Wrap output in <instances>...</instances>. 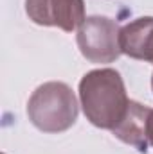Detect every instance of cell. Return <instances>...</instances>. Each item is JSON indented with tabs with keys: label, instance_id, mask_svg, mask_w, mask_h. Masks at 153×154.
I'll list each match as a JSON object with an SVG mask.
<instances>
[{
	"label": "cell",
	"instance_id": "cell-6",
	"mask_svg": "<svg viewBox=\"0 0 153 154\" xmlns=\"http://www.w3.org/2000/svg\"><path fill=\"white\" fill-rule=\"evenodd\" d=\"M119 43L122 54L153 65V16H142L124 25Z\"/></svg>",
	"mask_w": 153,
	"mask_h": 154
},
{
	"label": "cell",
	"instance_id": "cell-1",
	"mask_svg": "<svg viewBox=\"0 0 153 154\" xmlns=\"http://www.w3.org/2000/svg\"><path fill=\"white\" fill-rule=\"evenodd\" d=\"M79 100L90 124L101 129H114L122 120L130 99L119 72L112 68L92 70L79 82Z\"/></svg>",
	"mask_w": 153,
	"mask_h": 154
},
{
	"label": "cell",
	"instance_id": "cell-5",
	"mask_svg": "<svg viewBox=\"0 0 153 154\" xmlns=\"http://www.w3.org/2000/svg\"><path fill=\"white\" fill-rule=\"evenodd\" d=\"M151 109L142 106L137 100H130L128 109L122 116V120L112 129L115 138L121 142L135 147L141 152H146L148 149V118Z\"/></svg>",
	"mask_w": 153,
	"mask_h": 154
},
{
	"label": "cell",
	"instance_id": "cell-8",
	"mask_svg": "<svg viewBox=\"0 0 153 154\" xmlns=\"http://www.w3.org/2000/svg\"><path fill=\"white\" fill-rule=\"evenodd\" d=\"M151 88H153V77H151Z\"/></svg>",
	"mask_w": 153,
	"mask_h": 154
},
{
	"label": "cell",
	"instance_id": "cell-3",
	"mask_svg": "<svg viewBox=\"0 0 153 154\" xmlns=\"http://www.w3.org/2000/svg\"><path fill=\"white\" fill-rule=\"evenodd\" d=\"M121 29L112 18L88 16L77 29V47L83 57L90 63H114L122 54L121 50Z\"/></svg>",
	"mask_w": 153,
	"mask_h": 154
},
{
	"label": "cell",
	"instance_id": "cell-4",
	"mask_svg": "<svg viewBox=\"0 0 153 154\" xmlns=\"http://www.w3.org/2000/svg\"><path fill=\"white\" fill-rule=\"evenodd\" d=\"M27 16L45 27H60L65 32L79 29L85 18L83 0H25Z\"/></svg>",
	"mask_w": 153,
	"mask_h": 154
},
{
	"label": "cell",
	"instance_id": "cell-2",
	"mask_svg": "<svg viewBox=\"0 0 153 154\" xmlns=\"http://www.w3.org/2000/svg\"><path fill=\"white\" fill-rule=\"evenodd\" d=\"M33 125L43 133H63L77 120V100L70 86L50 81L38 86L27 102Z\"/></svg>",
	"mask_w": 153,
	"mask_h": 154
},
{
	"label": "cell",
	"instance_id": "cell-7",
	"mask_svg": "<svg viewBox=\"0 0 153 154\" xmlns=\"http://www.w3.org/2000/svg\"><path fill=\"white\" fill-rule=\"evenodd\" d=\"M148 140L153 145V109H151V113H150V118H148Z\"/></svg>",
	"mask_w": 153,
	"mask_h": 154
}]
</instances>
